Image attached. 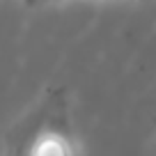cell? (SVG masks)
Instances as JSON below:
<instances>
[{
  "label": "cell",
  "mask_w": 156,
  "mask_h": 156,
  "mask_svg": "<svg viewBox=\"0 0 156 156\" xmlns=\"http://www.w3.org/2000/svg\"><path fill=\"white\" fill-rule=\"evenodd\" d=\"M34 2H51V0H34Z\"/></svg>",
  "instance_id": "cell-3"
},
{
  "label": "cell",
  "mask_w": 156,
  "mask_h": 156,
  "mask_svg": "<svg viewBox=\"0 0 156 156\" xmlns=\"http://www.w3.org/2000/svg\"><path fill=\"white\" fill-rule=\"evenodd\" d=\"M23 2L25 5H34V0H23Z\"/></svg>",
  "instance_id": "cell-2"
},
{
  "label": "cell",
  "mask_w": 156,
  "mask_h": 156,
  "mask_svg": "<svg viewBox=\"0 0 156 156\" xmlns=\"http://www.w3.org/2000/svg\"><path fill=\"white\" fill-rule=\"evenodd\" d=\"M19 145L12 147L21 154H46V156H67L76 154L78 145L73 140L69 106L62 87H51L37 110L21 126Z\"/></svg>",
  "instance_id": "cell-1"
}]
</instances>
